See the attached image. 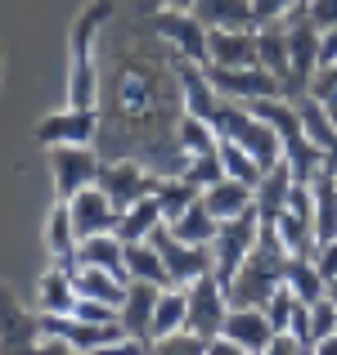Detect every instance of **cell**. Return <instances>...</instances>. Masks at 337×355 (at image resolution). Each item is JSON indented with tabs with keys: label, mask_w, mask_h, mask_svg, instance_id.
Here are the masks:
<instances>
[{
	"label": "cell",
	"mask_w": 337,
	"mask_h": 355,
	"mask_svg": "<svg viewBox=\"0 0 337 355\" xmlns=\"http://www.w3.org/2000/svg\"><path fill=\"white\" fill-rule=\"evenodd\" d=\"M184 311H189V297H184V288H162L157 293V306H153V324H148V338H166V333L184 329Z\"/></svg>",
	"instance_id": "obj_30"
},
{
	"label": "cell",
	"mask_w": 337,
	"mask_h": 355,
	"mask_svg": "<svg viewBox=\"0 0 337 355\" xmlns=\"http://www.w3.org/2000/svg\"><path fill=\"white\" fill-rule=\"evenodd\" d=\"M320 63H337V27L320 32Z\"/></svg>",
	"instance_id": "obj_44"
},
{
	"label": "cell",
	"mask_w": 337,
	"mask_h": 355,
	"mask_svg": "<svg viewBox=\"0 0 337 355\" xmlns=\"http://www.w3.org/2000/svg\"><path fill=\"white\" fill-rule=\"evenodd\" d=\"M257 63L279 81V90H284V99H288V36H284V23L257 27Z\"/></svg>",
	"instance_id": "obj_23"
},
{
	"label": "cell",
	"mask_w": 337,
	"mask_h": 355,
	"mask_svg": "<svg viewBox=\"0 0 337 355\" xmlns=\"http://www.w3.org/2000/svg\"><path fill=\"white\" fill-rule=\"evenodd\" d=\"M302 5H311V0H302Z\"/></svg>",
	"instance_id": "obj_47"
},
{
	"label": "cell",
	"mask_w": 337,
	"mask_h": 355,
	"mask_svg": "<svg viewBox=\"0 0 337 355\" xmlns=\"http://www.w3.org/2000/svg\"><path fill=\"white\" fill-rule=\"evenodd\" d=\"M184 297H189V311H184V329L198 333L202 342H211L225 324V311H230V297H225V284L216 275H198L193 284H184Z\"/></svg>",
	"instance_id": "obj_7"
},
{
	"label": "cell",
	"mask_w": 337,
	"mask_h": 355,
	"mask_svg": "<svg viewBox=\"0 0 337 355\" xmlns=\"http://www.w3.org/2000/svg\"><path fill=\"white\" fill-rule=\"evenodd\" d=\"M216 157H221V166H225L230 180H243V184H257L261 180L257 157H252L243 144H234V139H216Z\"/></svg>",
	"instance_id": "obj_33"
},
{
	"label": "cell",
	"mask_w": 337,
	"mask_h": 355,
	"mask_svg": "<svg viewBox=\"0 0 337 355\" xmlns=\"http://www.w3.org/2000/svg\"><path fill=\"white\" fill-rule=\"evenodd\" d=\"M166 230H171L175 239H184V243H211L216 230H221V220L207 211V202H202V193H198V198H193L175 220H166Z\"/></svg>",
	"instance_id": "obj_27"
},
{
	"label": "cell",
	"mask_w": 337,
	"mask_h": 355,
	"mask_svg": "<svg viewBox=\"0 0 337 355\" xmlns=\"http://www.w3.org/2000/svg\"><path fill=\"white\" fill-rule=\"evenodd\" d=\"M157 225H166V220H162V207H157V198H153V193H144L139 202L121 207L117 234H121V243H135V239H148Z\"/></svg>",
	"instance_id": "obj_29"
},
{
	"label": "cell",
	"mask_w": 337,
	"mask_h": 355,
	"mask_svg": "<svg viewBox=\"0 0 337 355\" xmlns=\"http://www.w3.org/2000/svg\"><path fill=\"white\" fill-rule=\"evenodd\" d=\"M333 329H337V302L324 293L320 302H311V333H306V338H311V351H315V342L329 338Z\"/></svg>",
	"instance_id": "obj_36"
},
{
	"label": "cell",
	"mask_w": 337,
	"mask_h": 355,
	"mask_svg": "<svg viewBox=\"0 0 337 355\" xmlns=\"http://www.w3.org/2000/svg\"><path fill=\"white\" fill-rule=\"evenodd\" d=\"M329 297H333V302H337V279H329Z\"/></svg>",
	"instance_id": "obj_46"
},
{
	"label": "cell",
	"mask_w": 337,
	"mask_h": 355,
	"mask_svg": "<svg viewBox=\"0 0 337 355\" xmlns=\"http://www.w3.org/2000/svg\"><path fill=\"white\" fill-rule=\"evenodd\" d=\"M72 288H77V297H99V302H112L121 311V297H126V284L130 279L112 275V270H99V266H77L72 261Z\"/></svg>",
	"instance_id": "obj_19"
},
{
	"label": "cell",
	"mask_w": 337,
	"mask_h": 355,
	"mask_svg": "<svg viewBox=\"0 0 337 355\" xmlns=\"http://www.w3.org/2000/svg\"><path fill=\"white\" fill-rule=\"evenodd\" d=\"M153 351H175V355H198V351H207V342H202L198 333H189V329H175V333H166V338H157V342H153Z\"/></svg>",
	"instance_id": "obj_39"
},
{
	"label": "cell",
	"mask_w": 337,
	"mask_h": 355,
	"mask_svg": "<svg viewBox=\"0 0 337 355\" xmlns=\"http://www.w3.org/2000/svg\"><path fill=\"white\" fill-rule=\"evenodd\" d=\"M270 351H275V355H302V351H311V347H306L293 329H279L275 338H270Z\"/></svg>",
	"instance_id": "obj_42"
},
{
	"label": "cell",
	"mask_w": 337,
	"mask_h": 355,
	"mask_svg": "<svg viewBox=\"0 0 337 355\" xmlns=\"http://www.w3.org/2000/svg\"><path fill=\"white\" fill-rule=\"evenodd\" d=\"M153 5H157V9H162V5H166V9H189L193 0H148V9H153Z\"/></svg>",
	"instance_id": "obj_45"
},
{
	"label": "cell",
	"mask_w": 337,
	"mask_h": 355,
	"mask_svg": "<svg viewBox=\"0 0 337 355\" xmlns=\"http://www.w3.org/2000/svg\"><path fill=\"white\" fill-rule=\"evenodd\" d=\"M77 230H72V216H68V202L54 198L50 207V220H45V248H50V261H59V266H72V257H77Z\"/></svg>",
	"instance_id": "obj_24"
},
{
	"label": "cell",
	"mask_w": 337,
	"mask_h": 355,
	"mask_svg": "<svg viewBox=\"0 0 337 355\" xmlns=\"http://www.w3.org/2000/svg\"><path fill=\"white\" fill-rule=\"evenodd\" d=\"M126 279H144V284H162V288H171V275H166L162 252L153 248V239H135V243H126Z\"/></svg>",
	"instance_id": "obj_26"
},
{
	"label": "cell",
	"mask_w": 337,
	"mask_h": 355,
	"mask_svg": "<svg viewBox=\"0 0 337 355\" xmlns=\"http://www.w3.org/2000/svg\"><path fill=\"white\" fill-rule=\"evenodd\" d=\"M198 193L202 189H193V184L180 180V175H153V198H157V207H162V220H175Z\"/></svg>",
	"instance_id": "obj_31"
},
{
	"label": "cell",
	"mask_w": 337,
	"mask_h": 355,
	"mask_svg": "<svg viewBox=\"0 0 337 355\" xmlns=\"http://www.w3.org/2000/svg\"><path fill=\"white\" fill-rule=\"evenodd\" d=\"M288 193H293V166L288 162H275L270 171H261V180H257V216L275 220L279 211L288 207Z\"/></svg>",
	"instance_id": "obj_21"
},
{
	"label": "cell",
	"mask_w": 337,
	"mask_h": 355,
	"mask_svg": "<svg viewBox=\"0 0 337 355\" xmlns=\"http://www.w3.org/2000/svg\"><path fill=\"white\" fill-rule=\"evenodd\" d=\"M157 293L162 284H144V279H130L126 284V297H121V333L135 342L139 351H153V338H148V324H153V306H157Z\"/></svg>",
	"instance_id": "obj_13"
},
{
	"label": "cell",
	"mask_w": 337,
	"mask_h": 355,
	"mask_svg": "<svg viewBox=\"0 0 337 355\" xmlns=\"http://www.w3.org/2000/svg\"><path fill=\"white\" fill-rule=\"evenodd\" d=\"M221 175H225V166H221L216 148H211V153H189V162H184L180 180H189L193 189H207V184H216Z\"/></svg>",
	"instance_id": "obj_34"
},
{
	"label": "cell",
	"mask_w": 337,
	"mask_h": 355,
	"mask_svg": "<svg viewBox=\"0 0 337 355\" xmlns=\"http://www.w3.org/2000/svg\"><path fill=\"white\" fill-rule=\"evenodd\" d=\"M202 202H207V211L216 220H230V216H239V211L257 207V184H243V180L221 175L216 184H207V189H202Z\"/></svg>",
	"instance_id": "obj_18"
},
{
	"label": "cell",
	"mask_w": 337,
	"mask_h": 355,
	"mask_svg": "<svg viewBox=\"0 0 337 355\" xmlns=\"http://www.w3.org/2000/svg\"><path fill=\"white\" fill-rule=\"evenodd\" d=\"M306 95L320 99V108L337 121V63H320V72L311 77V90Z\"/></svg>",
	"instance_id": "obj_35"
},
{
	"label": "cell",
	"mask_w": 337,
	"mask_h": 355,
	"mask_svg": "<svg viewBox=\"0 0 337 355\" xmlns=\"http://www.w3.org/2000/svg\"><path fill=\"white\" fill-rule=\"evenodd\" d=\"M68 216H72L77 239H86V234H108V230H117L121 207L99 189V184H86V189H77L68 198Z\"/></svg>",
	"instance_id": "obj_12"
},
{
	"label": "cell",
	"mask_w": 337,
	"mask_h": 355,
	"mask_svg": "<svg viewBox=\"0 0 337 355\" xmlns=\"http://www.w3.org/2000/svg\"><path fill=\"white\" fill-rule=\"evenodd\" d=\"M193 14L202 18V27H257V18H252V0H193Z\"/></svg>",
	"instance_id": "obj_25"
},
{
	"label": "cell",
	"mask_w": 337,
	"mask_h": 355,
	"mask_svg": "<svg viewBox=\"0 0 337 355\" xmlns=\"http://www.w3.org/2000/svg\"><path fill=\"white\" fill-rule=\"evenodd\" d=\"M112 9H117V0H90L77 14V23H72V36H68V104H77V108L99 104L95 45H99V32L112 23Z\"/></svg>",
	"instance_id": "obj_2"
},
{
	"label": "cell",
	"mask_w": 337,
	"mask_h": 355,
	"mask_svg": "<svg viewBox=\"0 0 337 355\" xmlns=\"http://www.w3.org/2000/svg\"><path fill=\"white\" fill-rule=\"evenodd\" d=\"M275 234H279V243H284L288 257H315V248H320V239H315V220L302 216V211H293V207H284L275 216Z\"/></svg>",
	"instance_id": "obj_22"
},
{
	"label": "cell",
	"mask_w": 337,
	"mask_h": 355,
	"mask_svg": "<svg viewBox=\"0 0 337 355\" xmlns=\"http://www.w3.org/2000/svg\"><path fill=\"white\" fill-rule=\"evenodd\" d=\"M216 126L211 121H202V117H193V113H180L175 117V144L184 148V153H211L216 148Z\"/></svg>",
	"instance_id": "obj_32"
},
{
	"label": "cell",
	"mask_w": 337,
	"mask_h": 355,
	"mask_svg": "<svg viewBox=\"0 0 337 355\" xmlns=\"http://www.w3.org/2000/svg\"><path fill=\"white\" fill-rule=\"evenodd\" d=\"M95 184L117 207H130V202H139L144 193H153V171H148L139 157H104Z\"/></svg>",
	"instance_id": "obj_10"
},
{
	"label": "cell",
	"mask_w": 337,
	"mask_h": 355,
	"mask_svg": "<svg viewBox=\"0 0 337 355\" xmlns=\"http://www.w3.org/2000/svg\"><path fill=\"white\" fill-rule=\"evenodd\" d=\"M36 306L45 315H68L77 306V288H72V270L54 261L41 279H36Z\"/></svg>",
	"instance_id": "obj_20"
},
{
	"label": "cell",
	"mask_w": 337,
	"mask_h": 355,
	"mask_svg": "<svg viewBox=\"0 0 337 355\" xmlns=\"http://www.w3.org/2000/svg\"><path fill=\"white\" fill-rule=\"evenodd\" d=\"M162 104H180L175 68H171V77H166L153 59H139V54L121 59L117 63V90H112V113H117V130H121V135H117V144H112V148H104V153L108 157H121V144L139 130L144 139H139V153L135 157L144 162V157L153 153V135H148V126L162 117Z\"/></svg>",
	"instance_id": "obj_1"
},
{
	"label": "cell",
	"mask_w": 337,
	"mask_h": 355,
	"mask_svg": "<svg viewBox=\"0 0 337 355\" xmlns=\"http://www.w3.org/2000/svg\"><path fill=\"white\" fill-rule=\"evenodd\" d=\"M45 157H50V175H54V198H63V202L77 189L95 184L99 162H104V153L95 144H50Z\"/></svg>",
	"instance_id": "obj_5"
},
{
	"label": "cell",
	"mask_w": 337,
	"mask_h": 355,
	"mask_svg": "<svg viewBox=\"0 0 337 355\" xmlns=\"http://www.w3.org/2000/svg\"><path fill=\"white\" fill-rule=\"evenodd\" d=\"M284 284L297 293V302H320L324 293H329V279L320 275V266H315V257H288L284 266Z\"/></svg>",
	"instance_id": "obj_28"
},
{
	"label": "cell",
	"mask_w": 337,
	"mask_h": 355,
	"mask_svg": "<svg viewBox=\"0 0 337 355\" xmlns=\"http://www.w3.org/2000/svg\"><path fill=\"white\" fill-rule=\"evenodd\" d=\"M202 68H207V81L216 86V95H225V99H243V104H252V99H266V95H284V90H279V81L270 77L261 63H248V68L202 63Z\"/></svg>",
	"instance_id": "obj_11"
},
{
	"label": "cell",
	"mask_w": 337,
	"mask_h": 355,
	"mask_svg": "<svg viewBox=\"0 0 337 355\" xmlns=\"http://www.w3.org/2000/svg\"><path fill=\"white\" fill-rule=\"evenodd\" d=\"M284 36H288V99H302L311 90V77L320 72V27L306 18V5L288 14Z\"/></svg>",
	"instance_id": "obj_3"
},
{
	"label": "cell",
	"mask_w": 337,
	"mask_h": 355,
	"mask_svg": "<svg viewBox=\"0 0 337 355\" xmlns=\"http://www.w3.org/2000/svg\"><path fill=\"white\" fill-rule=\"evenodd\" d=\"M315 266H320L324 279H337V239H329V243L315 248Z\"/></svg>",
	"instance_id": "obj_43"
},
{
	"label": "cell",
	"mask_w": 337,
	"mask_h": 355,
	"mask_svg": "<svg viewBox=\"0 0 337 355\" xmlns=\"http://www.w3.org/2000/svg\"><path fill=\"white\" fill-rule=\"evenodd\" d=\"M333 333H337V329H333Z\"/></svg>",
	"instance_id": "obj_48"
},
{
	"label": "cell",
	"mask_w": 337,
	"mask_h": 355,
	"mask_svg": "<svg viewBox=\"0 0 337 355\" xmlns=\"http://www.w3.org/2000/svg\"><path fill=\"white\" fill-rule=\"evenodd\" d=\"M257 234H261L257 207H248V211H239V216L221 220L216 239H211V275H216L221 284H230V275L243 266V257L257 248Z\"/></svg>",
	"instance_id": "obj_4"
},
{
	"label": "cell",
	"mask_w": 337,
	"mask_h": 355,
	"mask_svg": "<svg viewBox=\"0 0 337 355\" xmlns=\"http://www.w3.org/2000/svg\"><path fill=\"white\" fill-rule=\"evenodd\" d=\"M77 266H99V270H112V275L126 279V243H121L117 230H108V234H86L77 243Z\"/></svg>",
	"instance_id": "obj_17"
},
{
	"label": "cell",
	"mask_w": 337,
	"mask_h": 355,
	"mask_svg": "<svg viewBox=\"0 0 337 355\" xmlns=\"http://www.w3.org/2000/svg\"><path fill=\"white\" fill-rule=\"evenodd\" d=\"M293 9H302V0H252V18H257V27L288 23Z\"/></svg>",
	"instance_id": "obj_38"
},
{
	"label": "cell",
	"mask_w": 337,
	"mask_h": 355,
	"mask_svg": "<svg viewBox=\"0 0 337 355\" xmlns=\"http://www.w3.org/2000/svg\"><path fill=\"white\" fill-rule=\"evenodd\" d=\"M148 239H153L157 252H162V266H166V275H171L175 288L193 284L198 275H211V243H184V239H175L166 225H157Z\"/></svg>",
	"instance_id": "obj_9"
},
{
	"label": "cell",
	"mask_w": 337,
	"mask_h": 355,
	"mask_svg": "<svg viewBox=\"0 0 337 355\" xmlns=\"http://www.w3.org/2000/svg\"><path fill=\"white\" fill-rule=\"evenodd\" d=\"M221 338L234 342L239 351H270V338H275V324L266 320L261 306H230L221 324Z\"/></svg>",
	"instance_id": "obj_15"
},
{
	"label": "cell",
	"mask_w": 337,
	"mask_h": 355,
	"mask_svg": "<svg viewBox=\"0 0 337 355\" xmlns=\"http://www.w3.org/2000/svg\"><path fill=\"white\" fill-rule=\"evenodd\" d=\"M0 351H41V315L14 302L5 284H0Z\"/></svg>",
	"instance_id": "obj_14"
},
{
	"label": "cell",
	"mask_w": 337,
	"mask_h": 355,
	"mask_svg": "<svg viewBox=\"0 0 337 355\" xmlns=\"http://www.w3.org/2000/svg\"><path fill=\"white\" fill-rule=\"evenodd\" d=\"M148 32L162 36L166 45L175 50V59H193V63H207V27L193 9H153L148 14Z\"/></svg>",
	"instance_id": "obj_6"
},
{
	"label": "cell",
	"mask_w": 337,
	"mask_h": 355,
	"mask_svg": "<svg viewBox=\"0 0 337 355\" xmlns=\"http://www.w3.org/2000/svg\"><path fill=\"white\" fill-rule=\"evenodd\" d=\"M207 63L221 68H248L257 63V27H211L207 32Z\"/></svg>",
	"instance_id": "obj_16"
},
{
	"label": "cell",
	"mask_w": 337,
	"mask_h": 355,
	"mask_svg": "<svg viewBox=\"0 0 337 355\" xmlns=\"http://www.w3.org/2000/svg\"><path fill=\"white\" fill-rule=\"evenodd\" d=\"M306 18H311L320 32H329V27H337V0H311V5H306Z\"/></svg>",
	"instance_id": "obj_41"
},
{
	"label": "cell",
	"mask_w": 337,
	"mask_h": 355,
	"mask_svg": "<svg viewBox=\"0 0 337 355\" xmlns=\"http://www.w3.org/2000/svg\"><path fill=\"white\" fill-rule=\"evenodd\" d=\"M293 306H297V293H293L288 284H279L275 293H270V302L261 306V311H266V320L275 324V333H279V329H288V320H293Z\"/></svg>",
	"instance_id": "obj_37"
},
{
	"label": "cell",
	"mask_w": 337,
	"mask_h": 355,
	"mask_svg": "<svg viewBox=\"0 0 337 355\" xmlns=\"http://www.w3.org/2000/svg\"><path fill=\"white\" fill-rule=\"evenodd\" d=\"M99 130H104L99 108L68 104V108H59V113H50V117L36 121L32 135H36V144H41V148H50V144H95Z\"/></svg>",
	"instance_id": "obj_8"
},
{
	"label": "cell",
	"mask_w": 337,
	"mask_h": 355,
	"mask_svg": "<svg viewBox=\"0 0 337 355\" xmlns=\"http://www.w3.org/2000/svg\"><path fill=\"white\" fill-rule=\"evenodd\" d=\"M72 315H77V320H90V324H117V306L99 302V297H77Z\"/></svg>",
	"instance_id": "obj_40"
}]
</instances>
